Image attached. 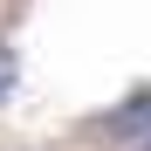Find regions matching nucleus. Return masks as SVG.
I'll list each match as a JSON object with an SVG mask.
<instances>
[{
	"mask_svg": "<svg viewBox=\"0 0 151 151\" xmlns=\"http://www.w3.org/2000/svg\"><path fill=\"white\" fill-rule=\"evenodd\" d=\"M131 151H151V137H137V144H131Z\"/></svg>",
	"mask_w": 151,
	"mask_h": 151,
	"instance_id": "obj_3",
	"label": "nucleus"
},
{
	"mask_svg": "<svg viewBox=\"0 0 151 151\" xmlns=\"http://www.w3.org/2000/svg\"><path fill=\"white\" fill-rule=\"evenodd\" d=\"M89 137H103V144H137V137H151V83L131 89L124 103H110L103 117L89 124Z\"/></svg>",
	"mask_w": 151,
	"mask_h": 151,
	"instance_id": "obj_1",
	"label": "nucleus"
},
{
	"mask_svg": "<svg viewBox=\"0 0 151 151\" xmlns=\"http://www.w3.org/2000/svg\"><path fill=\"white\" fill-rule=\"evenodd\" d=\"M14 89V48H0V96Z\"/></svg>",
	"mask_w": 151,
	"mask_h": 151,
	"instance_id": "obj_2",
	"label": "nucleus"
}]
</instances>
